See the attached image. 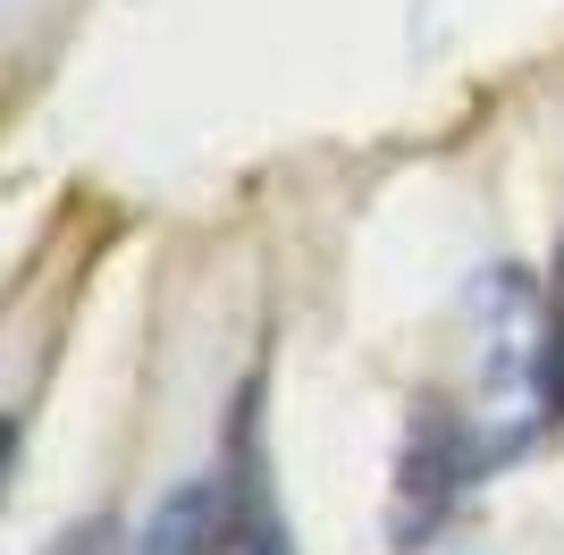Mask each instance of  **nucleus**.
Returning <instances> with one entry per match:
<instances>
[{
    "instance_id": "2",
    "label": "nucleus",
    "mask_w": 564,
    "mask_h": 555,
    "mask_svg": "<svg viewBox=\"0 0 564 555\" xmlns=\"http://www.w3.org/2000/svg\"><path fill=\"white\" fill-rule=\"evenodd\" d=\"M480 446H471V421L464 404H438L422 395L413 404V429L397 446V505H388V538L397 547H422L455 505H464V488H480Z\"/></svg>"
},
{
    "instance_id": "4",
    "label": "nucleus",
    "mask_w": 564,
    "mask_h": 555,
    "mask_svg": "<svg viewBox=\"0 0 564 555\" xmlns=\"http://www.w3.org/2000/svg\"><path fill=\"white\" fill-rule=\"evenodd\" d=\"M135 555H228V480H219V463L152 505V522L135 531Z\"/></svg>"
},
{
    "instance_id": "1",
    "label": "nucleus",
    "mask_w": 564,
    "mask_h": 555,
    "mask_svg": "<svg viewBox=\"0 0 564 555\" xmlns=\"http://www.w3.org/2000/svg\"><path fill=\"white\" fill-rule=\"evenodd\" d=\"M471 320V388L464 421L480 446V471H506L514 455L556 429V370H547V286H531L522 270H480V286L464 295Z\"/></svg>"
},
{
    "instance_id": "5",
    "label": "nucleus",
    "mask_w": 564,
    "mask_h": 555,
    "mask_svg": "<svg viewBox=\"0 0 564 555\" xmlns=\"http://www.w3.org/2000/svg\"><path fill=\"white\" fill-rule=\"evenodd\" d=\"M43 555H135V531H127L118 513H85V522H68Z\"/></svg>"
},
{
    "instance_id": "3",
    "label": "nucleus",
    "mask_w": 564,
    "mask_h": 555,
    "mask_svg": "<svg viewBox=\"0 0 564 555\" xmlns=\"http://www.w3.org/2000/svg\"><path fill=\"white\" fill-rule=\"evenodd\" d=\"M219 480H228V555H295L286 547V522H279V497H270V455H261L253 388L236 395V413H228Z\"/></svg>"
},
{
    "instance_id": "6",
    "label": "nucleus",
    "mask_w": 564,
    "mask_h": 555,
    "mask_svg": "<svg viewBox=\"0 0 564 555\" xmlns=\"http://www.w3.org/2000/svg\"><path fill=\"white\" fill-rule=\"evenodd\" d=\"M547 370H556V421H564V236H556V261H547Z\"/></svg>"
}]
</instances>
